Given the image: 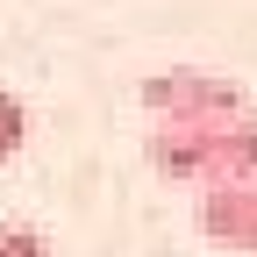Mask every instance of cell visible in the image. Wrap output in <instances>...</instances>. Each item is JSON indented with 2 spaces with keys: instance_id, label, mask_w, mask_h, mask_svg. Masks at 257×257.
Returning <instances> with one entry per match:
<instances>
[{
  "instance_id": "obj_2",
  "label": "cell",
  "mask_w": 257,
  "mask_h": 257,
  "mask_svg": "<svg viewBox=\"0 0 257 257\" xmlns=\"http://www.w3.org/2000/svg\"><path fill=\"white\" fill-rule=\"evenodd\" d=\"M143 107H150V121H165V128H221V121L250 114L243 86L221 79V72H200V64L150 72L143 79Z\"/></svg>"
},
{
  "instance_id": "obj_1",
  "label": "cell",
  "mask_w": 257,
  "mask_h": 257,
  "mask_svg": "<svg viewBox=\"0 0 257 257\" xmlns=\"http://www.w3.org/2000/svg\"><path fill=\"white\" fill-rule=\"evenodd\" d=\"M143 157L172 186H200V193L207 186H243V179H257V114H236L221 128H165L157 121Z\"/></svg>"
},
{
  "instance_id": "obj_3",
  "label": "cell",
  "mask_w": 257,
  "mask_h": 257,
  "mask_svg": "<svg viewBox=\"0 0 257 257\" xmlns=\"http://www.w3.org/2000/svg\"><path fill=\"white\" fill-rule=\"evenodd\" d=\"M200 236L221 250H257V179L200 193Z\"/></svg>"
},
{
  "instance_id": "obj_4",
  "label": "cell",
  "mask_w": 257,
  "mask_h": 257,
  "mask_svg": "<svg viewBox=\"0 0 257 257\" xmlns=\"http://www.w3.org/2000/svg\"><path fill=\"white\" fill-rule=\"evenodd\" d=\"M29 143V107H22V93H0V165Z\"/></svg>"
},
{
  "instance_id": "obj_5",
  "label": "cell",
  "mask_w": 257,
  "mask_h": 257,
  "mask_svg": "<svg viewBox=\"0 0 257 257\" xmlns=\"http://www.w3.org/2000/svg\"><path fill=\"white\" fill-rule=\"evenodd\" d=\"M0 257H50V236L29 229V221H8L0 229Z\"/></svg>"
}]
</instances>
